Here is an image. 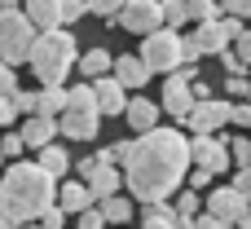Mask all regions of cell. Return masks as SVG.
<instances>
[{"label": "cell", "instance_id": "cell-1", "mask_svg": "<svg viewBox=\"0 0 251 229\" xmlns=\"http://www.w3.org/2000/svg\"><path fill=\"white\" fill-rule=\"evenodd\" d=\"M190 168V146L176 128H141L137 141H128L124 154V185L132 190V199L150 203V199H172L185 181Z\"/></svg>", "mask_w": 251, "mask_h": 229}, {"label": "cell", "instance_id": "cell-2", "mask_svg": "<svg viewBox=\"0 0 251 229\" xmlns=\"http://www.w3.org/2000/svg\"><path fill=\"white\" fill-rule=\"evenodd\" d=\"M57 194V181L40 163H13L0 181V212L13 225H31Z\"/></svg>", "mask_w": 251, "mask_h": 229}, {"label": "cell", "instance_id": "cell-3", "mask_svg": "<svg viewBox=\"0 0 251 229\" xmlns=\"http://www.w3.org/2000/svg\"><path fill=\"white\" fill-rule=\"evenodd\" d=\"M22 62H31L40 84H66V75L75 71V35L62 31V26L35 31V40H31Z\"/></svg>", "mask_w": 251, "mask_h": 229}, {"label": "cell", "instance_id": "cell-4", "mask_svg": "<svg viewBox=\"0 0 251 229\" xmlns=\"http://www.w3.org/2000/svg\"><path fill=\"white\" fill-rule=\"evenodd\" d=\"M97 102H93V88L88 84H75L66 88V106L57 110V137H75V141H93L97 137Z\"/></svg>", "mask_w": 251, "mask_h": 229}, {"label": "cell", "instance_id": "cell-5", "mask_svg": "<svg viewBox=\"0 0 251 229\" xmlns=\"http://www.w3.org/2000/svg\"><path fill=\"white\" fill-rule=\"evenodd\" d=\"M150 71H176L181 66V31L176 26H154V31H146V44H141V53H137Z\"/></svg>", "mask_w": 251, "mask_h": 229}, {"label": "cell", "instance_id": "cell-6", "mask_svg": "<svg viewBox=\"0 0 251 229\" xmlns=\"http://www.w3.org/2000/svg\"><path fill=\"white\" fill-rule=\"evenodd\" d=\"M35 40V26L22 9H0V62H22Z\"/></svg>", "mask_w": 251, "mask_h": 229}, {"label": "cell", "instance_id": "cell-7", "mask_svg": "<svg viewBox=\"0 0 251 229\" xmlns=\"http://www.w3.org/2000/svg\"><path fill=\"white\" fill-rule=\"evenodd\" d=\"M251 194L243 190H234V185H216L212 190V199H207V212L216 216V225H251Z\"/></svg>", "mask_w": 251, "mask_h": 229}, {"label": "cell", "instance_id": "cell-8", "mask_svg": "<svg viewBox=\"0 0 251 229\" xmlns=\"http://www.w3.org/2000/svg\"><path fill=\"white\" fill-rule=\"evenodd\" d=\"M185 146H190V163H194V168L229 172V146H225L216 132H194V137H185Z\"/></svg>", "mask_w": 251, "mask_h": 229}, {"label": "cell", "instance_id": "cell-9", "mask_svg": "<svg viewBox=\"0 0 251 229\" xmlns=\"http://www.w3.org/2000/svg\"><path fill=\"white\" fill-rule=\"evenodd\" d=\"M238 26H243V18H234V13H225V18H221V13H216V18H207V22H199V31H194L190 40H194V49H199V53H221V49L234 40V31H238Z\"/></svg>", "mask_w": 251, "mask_h": 229}, {"label": "cell", "instance_id": "cell-10", "mask_svg": "<svg viewBox=\"0 0 251 229\" xmlns=\"http://www.w3.org/2000/svg\"><path fill=\"white\" fill-rule=\"evenodd\" d=\"M115 22L132 35H146L154 26H163V13H159V0H124V9L115 13Z\"/></svg>", "mask_w": 251, "mask_h": 229}, {"label": "cell", "instance_id": "cell-11", "mask_svg": "<svg viewBox=\"0 0 251 229\" xmlns=\"http://www.w3.org/2000/svg\"><path fill=\"white\" fill-rule=\"evenodd\" d=\"M185 124H190V132H216V128L229 124V102H221V97H199V102L185 110Z\"/></svg>", "mask_w": 251, "mask_h": 229}, {"label": "cell", "instance_id": "cell-12", "mask_svg": "<svg viewBox=\"0 0 251 229\" xmlns=\"http://www.w3.org/2000/svg\"><path fill=\"white\" fill-rule=\"evenodd\" d=\"M79 181L88 185V194H93V203H97V199H106V194H115V190L124 185V172H119V163H110V159H97V154H93V168H88Z\"/></svg>", "mask_w": 251, "mask_h": 229}, {"label": "cell", "instance_id": "cell-13", "mask_svg": "<svg viewBox=\"0 0 251 229\" xmlns=\"http://www.w3.org/2000/svg\"><path fill=\"white\" fill-rule=\"evenodd\" d=\"M88 88H93V102H97V115H119L124 110V102H128V88L106 71V75H97V79H88Z\"/></svg>", "mask_w": 251, "mask_h": 229}, {"label": "cell", "instance_id": "cell-14", "mask_svg": "<svg viewBox=\"0 0 251 229\" xmlns=\"http://www.w3.org/2000/svg\"><path fill=\"white\" fill-rule=\"evenodd\" d=\"M110 75H115V79L132 93V88H146V79H150L154 71H150L137 53H124V57H110Z\"/></svg>", "mask_w": 251, "mask_h": 229}, {"label": "cell", "instance_id": "cell-15", "mask_svg": "<svg viewBox=\"0 0 251 229\" xmlns=\"http://www.w3.org/2000/svg\"><path fill=\"white\" fill-rule=\"evenodd\" d=\"M194 106V93H190V79L185 75H176V71H168V84H163V110L168 115H176V119H185V110Z\"/></svg>", "mask_w": 251, "mask_h": 229}, {"label": "cell", "instance_id": "cell-16", "mask_svg": "<svg viewBox=\"0 0 251 229\" xmlns=\"http://www.w3.org/2000/svg\"><path fill=\"white\" fill-rule=\"evenodd\" d=\"M18 137H22V146H31V150H35V146H44V141H53V137H57V119H53V115H40V110H31Z\"/></svg>", "mask_w": 251, "mask_h": 229}, {"label": "cell", "instance_id": "cell-17", "mask_svg": "<svg viewBox=\"0 0 251 229\" xmlns=\"http://www.w3.org/2000/svg\"><path fill=\"white\" fill-rule=\"evenodd\" d=\"M53 203H57L66 216H75V212H84V207L93 203V194H88V185H84V181H57Z\"/></svg>", "mask_w": 251, "mask_h": 229}, {"label": "cell", "instance_id": "cell-18", "mask_svg": "<svg viewBox=\"0 0 251 229\" xmlns=\"http://www.w3.org/2000/svg\"><path fill=\"white\" fill-rule=\"evenodd\" d=\"M62 0H22V13L35 31H49V26H62V13H57Z\"/></svg>", "mask_w": 251, "mask_h": 229}, {"label": "cell", "instance_id": "cell-19", "mask_svg": "<svg viewBox=\"0 0 251 229\" xmlns=\"http://www.w3.org/2000/svg\"><path fill=\"white\" fill-rule=\"evenodd\" d=\"M119 115L132 124V132H141V128H154V124H159V106H154V102H146V97H128Z\"/></svg>", "mask_w": 251, "mask_h": 229}, {"label": "cell", "instance_id": "cell-20", "mask_svg": "<svg viewBox=\"0 0 251 229\" xmlns=\"http://www.w3.org/2000/svg\"><path fill=\"white\" fill-rule=\"evenodd\" d=\"M35 163H40L53 181H62V177H66V168H71V154H66L57 141H44V146H35Z\"/></svg>", "mask_w": 251, "mask_h": 229}, {"label": "cell", "instance_id": "cell-21", "mask_svg": "<svg viewBox=\"0 0 251 229\" xmlns=\"http://www.w3.org/2000/svg\"><path fill=\"white\" fill-rule=\"evenodd\" d=\"M141 221L150 229H176L181 225V216H176V207H168V199H150L146 212H141Z\"/></svg>", "mask_w": 251, "mask_h": 229}, {"label": "cell", "instance_id": "cell-22", "mask_svg": "<svg viewBox=\"0 0 251 229\" xmlns=\"http://www.w3.org/2000/svg\"><path fill=\"white\" fill-rule=\"evenodd\" d=\"M62 106H66L62 84H40V93H31V110H40V115H57Z\"/></svg>", "mask_w": 251, "mask_h": 229}, {"label": "cell", "instance_id": "cell-23", "mask_svg": "<svg viewBox=\"0 0 251 229\" xmlns=\"http://www.w3.org/2000/svg\"><path fill=\"white\" fill-rule=\"evenodd\" d=\"M97 203H101L97 212H101V221H106V225H124V221H132V199H124L119 190H115V194H106V199H97Z\"/></svg>", "mask_w": 251, "mask_h": 229}, {"label": "cell", "instance_id": "cell-24", "mask_svg": "<svg viewBox=\"0 0 251 229\" xmlns=\"http://www.w3.org/2000/svg\"><path fill=\"white\" fill-rule=\"evenodd\" d=\"M75 71H79L84 79H97V75L110 71V53H106V49H88L84 57H75Z\"/></svg>", "mask_w": 251, "mask_h": 229}, {"label": "cell", "instance_id": "cell-25", "mask_svg": "<svg viewBox=\"0 0 251 229\" xmlns=\"http://www.w3.org/2000/svg\"><path fill=\"white\" fill-rule=\"evenodd\" d=\"M216 13H221L216 0H185V22H207V18H216Z\"/></svg>", "mask_w": 251, "mask_h": 229}, {"label": "cell", "instance_id": "cell-26", "mask_svg": "<svg viewBox=\"0 0 251 229\" xmlns=\"http://www.w3.org/2000/svg\"><path fill=\"white\" fill-rule=\"evenodd\" d=\"M229 163L251 168V137H229Z\"/></svg>", "mask_w": 251, "mask_h": 229}, {"label": "cell", "instance_id": "cell-27", "mask_svg": "<svg viewBox=\"0 0 251 229\" xmlns=\"http://www.w3.org/2000/svg\"><path fill=\"white\" fill-rule=\"evenodd\" d=\"M159 13H163V26H176L185 22V0H159Z\"/></svg>", "mask_w": 251, "mask_h": 229}, {"label": "cell", "instance_id": "cell-28", "mask_svg": "<svg viewBox=\"0 0 251 229\" xmlns=\"http://www.w3.org/2000/svg\"><path fill=\"white\" fill-rule=\"evenodd\" d=\"M203 203H199V190H181V199H176V216H181V225H190V216L199 212Z\"/></svg>", "mask_w": 251, "mask_h": 229}, {"label": "cell", "instance_id": "cell-29", "mask_svg": "<svg viewBox=\"0 0 251 229\" xmlns=\"http://www.w3.org/2000/svg\"><path fill=\"white\" fill-rule=\"evenodd\" d=\"M185 181H190V190H207V185L216 181V172H207V168H194V163H190V168H185Z\"/></svg>", "mask_w": 251, "mask_h": 229}, {"label": "cell", "instance_id": "cell-30", "mask_svg": "<svg viewBox=\"0 0 251 229\" xmlns=\"http://www.w3.org/2000/svg\"><path fill=\"white\" fill-rule=\"evenodd\" d=\"M22 150H26V146H22V137H18V132H9V128H4V137H0V154H4V159H18V154H22Z\"/></svg>", "mask_w": 251, "mask_h": 229}, {"label": "cell", "instance_id": "cell-31", "mask_svg": "<svg viewBox=\"0 0 251 229\" xmlns=\"http://www.w3.org/2000/svg\"><path fill=\"white\" fill-rule=\"evenodd\" d=\"M57 13H62V22H79V18L88 13V4H84V0H62Z\"/></svg>", "mask_w": 251, "mask_h": 229}, {"label": "cell", "instance_id": "cell-32", "mask_svg": "<svg viewBox=\"0 0 251 229\" xmlns=\"http://www.w3.org/2000/svg\"><path fill=\"white\" fill-rule=\"evenodd\" d=\"M84 4H88V13H101V18H115L124 9V0H84Z\"/></svg>", "mask_w": 251, "mask_h": 229}, {"label": "cell", "instance_id": "cell-33", "mask_svg": "<svg viewBox=\"0 0 251 229\" xmlns=\"http://www.w3.org/2000/svg\"><path fill=\"white\" fill-rule=\"evenodd\" d=\"M35 221H40V225H44V229H57V225H62V221H66V212H62L57 203H49V207H44V212H40Z\"/></svg>", "mask_w": 251, "mask_h": 229}, {"label": "cell", "instance_id": "cell-34", "mask_svg": "<svg viewBox=\"0 0 251 229\" xmlns=\"http://www.w3.org/2000/svg\"><path fill=\"white\" fill-rule=\"evenodd\" d=\"M18 88V75H13V62H0V97H9Z\"/></svg>", "mask_w": 251, "mask_h": 229}, {"label": "cell", "instance_id": "cell-35", "mask_svg": "<svg viewBox=\"0 0 251 229\" xmlns=\"http://www.w3.org/2000/svg\"><path fill=\"white\" fill-rule=\"evenodd\" d=\"M75 216H79V225H84V229H101V225H106V221H101V212H97L93 203H88L84 212H75Z\"/></svg>", "mask_w": 251, "mask_h": 229}, {"label": "cell", "instance_id": "cell-36", "mask_svg": "<svg viewBox=\"0 0 251 229\" xmlns=\"http://www.w3.org/2000/svg\"><path fill=\"white\" fill-rule=\"evenodd\" d=\"M225 93H229V97H247V93H251L247 75H229V84H225Z\"/></svg>", "mask_w": 251, "mask_h": 229}, {"label": "cell", "instance_id": "cell-37", "mask_svg": "<svg viewBox=\"0 0 251 229\" xmlns=\"http://www.w3.org/2000/svg\"><path fill=\"white\" fill-rule=\"evenodd\" d=\"M229 124L234 128H251V106H229Z\"/></svg>", "mask_w": 251, "mask_h": 229}, {"label": "cell", "instance_id": "cell-38", "mask_svg": "<svg viewBox=\"0 0 251 229\" xmlns=\"http://www.w3.org/2000/svg\"><path fill=\"white\" fill-rule=\"evenodd\" d=\"M18 119V106H13V97H0V128H9Z\"/></svg>", "mask_w": 251, "mask_h": 229}, {"label": "cell", "instance_id": "cell-39", "mask_svg": "<svg viewBox=\"0 0 251 229\" xmlns=\"http://www.w3.org/2000/svg\"><path fill=\"white\" fill-rule=\"evenodd\" d=\"M221 9L234 13V18H247V13H251V0H221Z\"/></svg>", "mask_w": 251, "mask_h": 229}, {"label": "cell", "instance_id": "cell-40", "mask_svg": "<svg viewBox=\"0 0 251 229\" xmlns=\"http://www.w3.org/2000/svg\"><path fill=\"white\" fill-rule=\"evenodd\" d=\"M229 185H234V190H243V194H251V168H238Z\"/></svg>", "mask_w": 251, "mask_h": 229}, {"label": "cell", "instance_id": "cell-41", "mask_svg": "<svg viewBox=\"0 0 251 229\" xmlns=\"http://www.w3.org/2000/svg\"><path fill=\"white\" fill-rule=\"evenodd\" d=\"M18 4H22V0H0V9H18Z\"/></svg>", "mask_w": 251, "mask_h": 229}, {"label": "cell", "instance_id": "cell-42", "mask_svg": "<svg viewBox=\"0 0 251 229\" xmlns=\"http://www.w3.org/2000/svg\"><path fill=\"white\" fill-rule=\"evenodd\" d=\"M0 168H4V154H0Z\"/></svg>", "mask_w": 251, "mask_h": 229}]
</instances>
